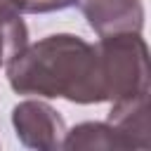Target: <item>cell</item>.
<instances>
[{
  "label": "cell",
  "instance_id": "cell-2",
  "mask_svg": "<svg viewBox=\"0 0 151 151\" xmlns=\"http://www.w3.org/2000/svg\"><path fill=\"white\" fill-rule=\"evenodd\" d=\"M99 57L104 101H127L149 94V50L139 33L101 35L94 47Z\"/></svg>",
  "mask_w": 151,
  "mask_h": 151
},
{
  "label": "cell",
  "instance_id": "cell-1",
  "mask_svg": "<svg viewBox=\"0 0 151 151\" xmlns=\"http://www.w3.org/2000/svg\"><path fill=\"white\" fill-rule=\"evenodd\" d=\"M5 66L17 94L61 97L76 104L104 101L97 50L78 35L57 33L33 45L26 42Z\"/></svg>",
  "mask_w": 151,
  "mask_h": 151
},
{
  "label": "cell",
  "instance_id": "cell-8",
  "mask_svg": "<svg viewBox=\"0 0 151 151\" xmlns=\"http://www.w3.org/2000/svg\"><path fill=\"white\" fill-rule=\"evenodd\" d=\"M73 0H24V12L28 14H47L71 7Z\"/></svg>",
  "mask_w": 151,
  "mask_h": 151
},
{
  "label": "cell",
  "instance_id": "cell-6",
  "mask_svg": "<svg viewBox=\"0 0 151 151\" xmlns=\"http://www.w3.org/2000/svg\"><path fill=\"white\" fill-rule=\"evenodd\" d=\"M61 149L78 151V149H130L125 137L111 123H80L68 130L61 139Z\"/></svg>",
  "mask_w": 151,
  "mask_h": 151
},
{
  "label": "cell",
  "instance_id": "cell-9",
  "mask_svg": "<svg viewBox=\"0 0 151 151\" xmlns=\"http://www.w3.org/2000/svg\"><path fill=\"white\" fill-rule=\"evenodd\" d=\"M24 0H0V19H14L21 17Z\"/></svg>",
  "mask_w": 151,
  "mask_h": 151
},
{
  "label": "cell",
  "instance_id": "cell-3",
  "mask_svg": "<svg viewBox=\"0 0 151 151\" xmlns=\"http://www.w3.org/2000/svg\"><path fill=\"white\" fill-rule=\"evenodd\" d=\"M12 125L19 142L28 149H61V139L66 134L64 118L45 101L28 99L12 109Z\"/></svg>",
  "mask_w": 151,
  "mask_h": 151
},
{
  "label": "cell",
  "instance_id": "cell-4",
  "mask_svg": "<svg viewBox=\"0 0 151 151\" xmlns=\"http://www.w3.org/2000/svg\"><path fill=\"white\" fill-rule=\"evenodd\" d=\"M83 12L90 28L99 35L111 33H139L144 26L142 0H73Z\"/></svg>",
  "mask_w": 151,
  "mask_h": 151
},
{
  "label": "cell",
  "instance_id": "cell-7",
  "mask_svg": "<svg viewBox=\"0 0 151 151\" xmlns=\"http://www.w3.org/2000/svg\"><path fill=\"white\" fill-rule=\"evenodd\" d=\"M26 42H28V31L21 17L0 19V66H5Z\"/></svg>",
  "mask_w": 151,
  "mask_h": 151
},
{
  "label": "cell",
  "instance_id": "cell-5",
  "mask_svg": "<svg viewBox=\"0 0 151 151\" xmlns=\"http://www.w3.org/2000/svg\"><path fill=\"white\" fill-rule=\"evenodd\" d=\"M106 123H111L125 137L130 149H149V94L127 101H113Z\"/></svg>",
  "mask_w": 151,
  "mask_h": 151
}]
</instances>
